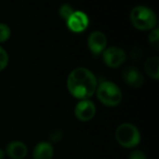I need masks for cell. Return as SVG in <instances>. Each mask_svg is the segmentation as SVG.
I'll list each match as a JSON object with an SVG mask.
<instances>
[{
    "label": "cell",
    "mask_w": 159,
    "mask_h": 159,
    "mask_svg": "<svg viewBox=\"0 0 159 159\" xmlns=\"http://www.w3.org/2000/svg\"><path fill=\"white\" fill-rule=\"evenodd\" d=\"M95 114H96L95 104L89 99L80 100L75 105V116L80 122H89L94 118Z\"/></svg>",
    "instance_id": "6"
},
{
    "label": "cell",
    "mask_w": 159,
    "mask_h": 159,
    "mask_svg": "<svg viewBox=\"0 0 159 159\" xmlns=\"http://www.w3.org/2000/svg\"><path fill=\"white\" fill-rule=\"evenodd\" d=\"M148 40L149 43L151 45V47L153 49H155L156 51L159 50V31L157 28H154L151 33L149 34L148 37Z\"/></svg>",
    "instance_id": "13"
},
{
    "label": "cell",
    "mask_w": 159,
    "mask_h": 159,
    "mask_svg": "<svg viewBox=\"0 0 159 159\" xmlns=\"http://www.w3.org/2000/svg\"><path fill=\"white\" fill-rule=\"evenodd\" d=\"M66 84L69 93L79 100L92 97L98 86L95 75L83 67H76L70 72Z\"/></svg>",
    "instance_id": "1"
},
{
    "label": "cell",
    "mask_w": 159,
    "mask_h": 159,
    "mask_svg": "<svg viewBox=\"0 0 159 159\" xmlns=\"http://www.w3.org/2000/svg\"><path fill=\"white\" fill-rule=\"evenodd\" d=\"M117 143L128 149L135 148L141 142V133L134 125L129 123H124L120 125L115 133Z\"/></svg>",
    "instance_id": "4"
},
{
    "label": "cell",
    "mask_w": 159,
    "mask_h": 159,
    "mask_svg": "<svg viewBox=\"0 0 159 159\" xmlns=\"http://www.w3.org/2000/svg\"><path fill=\"white\" fill-rule=\"evenodd\" d=\"M122 80L124 82L132 87V88H140L144 83V77L141 70L133 66L127 67L122 71Z\"/></svg>",
    "instance_id": "7"
},
{
    "label": "cell",
    "mask_w": 159,
    "mask_h": 159,
    "mask_svg": "<svg viewBox=\"0 0 159 159\" xmlns=\"http://www.w3.org/2000/svg\"><path fill=\"white\" fill-rule=\"evenodd\" d=\"M8 64V55L4 48L0 46V71L4 70Z\"/></svg>",
    "instance_id": "16"
},
{
    "label": "cell",
    "mask_w": 159,
    "mask_h": 159,
    "mask_svg": "<svg viewBox=\"0 0 159 159\" xmlns=\"http://www.w3.org/2000/svg\"><path fill=\"white\" fill-rule=\"evenodd\" d=\"M53 156V146L48 142H41L37 143L33 152V159H52Z\"/></svg>",
    "instance_id": "11"
},
{
    "label": "cell",
    "mask_w": 159,
    "mask_h": 159,
    "mask_svg": "<svg viewBox=\"0 0 159 159\" xmlns=\"http://www.w3.org/2000/svg\"><path fill=\"white\" fill-rule=\"evenodd\" d=\"M88 46L93 54H101L106 49L107 37L102 32L94 31L89 35L88 38Z\"/></svg>",
    "instance_id": "9"
},
{
    "label": "cell",
    "mask_w": 159,
    "mask_h": 159,
    "mask_svg": "<svg viewBox=\"0 0 159 159\" xmlns=\"http://www.w3.org/2000/svg\"><path fill=\"white\" fill-rule=\"evenodd\" d=\"M129 19L133 26L141 31L153 30L157 22V18L154 10L145 6L135 7L130 11Z\"/></svg>",
    "instance_id": "2"
},
{
    "label": "cell",
    "mask_w": 159,
    "mask_h": 159,
    "mask_svg": "<svg viewBox=\"0 0 159 159\" xmlns=\"http://www.w3.org/2000/svg\"><path fill=\"white\" fill-rule=\"evenodd\" d=\"M96 95L99 101L106 107L118 106L123 98L120 88L112 82H102L96 89Z\"/></svg>",
    "instance_id": "3"
},
{
    "label": "cell",
    "mask_w": 159,
    "mask_h": 159,
    "mask_svg": "<svg viewBox=\"0 0 159 159\" xmlns=\"http://www.w3.org/2000/svg\"><path fill=\"white\" fill-rule=\"evenodd\" d=\"M4 157H5V152L2 149H0V159H4Z\"/></svg>",
    "instance_id": "19"
},
{
    "label": "cell",
    "mask_w": 159,
    "mask_h": 159,
    "mask_svg": "<svg viewBox=\"0 0 159 159\" xmlns=\"http://www.w3.org/2000/svg\"><path fill=\"white\" fill-rule=\"evenodd\" d=\"M143 56V51L141 50V48L139 47H135L132 49L131 52H130V57L132 60L134 61H139Z\"/></svg>",
    "instance_id": "17"
},
{
    "label": "cell",
    "mask_w": 159,
    "mask_h": 159,
    "mask_svg": "<svg viewBox=\"0 0 159 159\" xmlns=\"http://www.w3.org/2000/svg\"><path fill=\"white\" fill-rule=\"evenodd\" d=\"M127 54L125 51L118 47H110L105 49L102 52V59L104 64L111 68H117L126 61Z\"/></svg>",
    "instance_id": "5"
},
{
    "label": "cell",
    "mask_w": 159,
    "mask_h": 159,
    "mask_svg": "<svg viewBox=\"0 0 159 159\" xmlns=\"http://www.w3.org/2000/svg\"><path fill=\"white\" fill-rule=\"evenodd\" d=\"M143 68L147 76L157 81L159 79V57L151 56L144 62Z\"/></svg>",
    "instance_id": "12"
},
{
    "label": "cell",
    "mask_w": 159,
    "mask_h": 159,
    "mask_svg": "<svg viewBox=\"0 0 159 159\" xmlns=\"http://www.w3.org/2000/svg\"><path fill=\"white\" fill-rule=\"evenodd\" d=\"M6 153L11 159H23L27 156V146L19 141L11 142L7 144Z\"/></svg>",
    "instance_id": "10"
},
{
    "label": "cell",
    "mask_w": 159,
    "mask_h": 159,
    "mask_svg": "<svg viewBox=\"0 0 159 159\" xmlns=\"http://www.w3.org/2000/svg\"><path fill=\"white\" fill-rule=\"evenodd\" d=\"M129 159H147V157H146V155L143 151L134 150L129 154Z\"/></svg>",
    "instance_id": "18"
},
{
    "label": "cell",
    "mask_w": 159,
    "mask_h": 159,
    "mask_svg": "<svg viewBox=\"0 0 159 159\" xmlns=\"http://www.w3.org/2000/svg\"><path fill=\"white\" fill-rule=\"evenodd\" d=\"M74 11H75V10L73 9V7H72L70 5H68V4L62 5V6L60 7V10H59L61 17L63 18L64 20H67V19L73 14Z\"/></svg>",
    "instance_id": "15"
},
{
    "label": "cell",
    "mask_w": 159,
    "mask_h": 159,
    "mask_svg": "<svg viewBox=\"0 0 159 159\" xmlns=\"http://www.w3.org/2000/svg\"><path fill=\"white\" fill-rule=\"evenodd\" d=\"M10 34V28L5 23H0V43L7 41L9 38Z\"/></svg>",
    "instance_id": "14"
},
{
    "label": "cell",
    "mask_w": 159,
    "mask_h": 159,
    "mask_svg": "<svg viewBox=\"0 0 159 159\" xmlns=\"http://www.w3.org/2000/svg\"><path fill=\"white\" fill-rule=\"evenodd\" d=\"M68 28L75 33L85 31L89 25V18L83 11H74L73 14L66 20Z\"/></svg>",
    "instance_id": "8"
}]
</instances>
